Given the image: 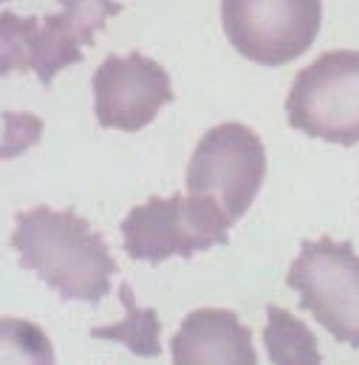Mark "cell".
<instances>
[{
	"mask_svg": "<svg viewBox=\"0 0 359 365\" xmlns=\"http://www.w3.org/2000/svg\"><path fill=\"white\" fill-rule=\"evenodd\" d=\"M3 133H0V162L17 159L31 150L43 136V119L28 110H3Z\"/></svg>",
	"mask_w": 359,
	"mask_h": 365,
	"instance_id": "5bb4252c",
	"label": "cell"
},
{
	"mask_svg": "<svg viewBox=\"0 0 359 365\" xmlns=\"http://www.w3.org/2000/svg\"><path fill=\"white\" fill-rule=\"evenodd\" d=\"M93 113L108 130H142L173 102L170 74L150 57L110 54L93 74Z\"/></svg>",
	"mask_w": 359,
	"mask_h": 365,
	"instance_id": "52a82bcc",
	"label": "cell"
},
{
	"mask_svg": "<svg viewBox=\"0 0 359 365\" xmlns=\"http://www.w3.org/2000/svg\"><path fill=\"white\" fill-rule=\"evenodd\" d=\"M286 116L311 139L359 145V51L337 48L308 63L288 88Z\"/></svg>",
	"mask_w": 359,
	"mask_h": 365,
	"instance_id": "277c9868",
	"label": "cell"
},
{
	"mask_svg": "<svg viewBox=\"0 0 359 365\" xmlns=\"http://www.w3.org/2000/svg\"><path fill=\"white\" fill-rule=\"evenodd\" d=\"M320 23L323 0H221L229 46L258 66H286L306 54Z\"/></svg>",
	"mask_w": 359,
	"mask_h": 365,
	"instance_id": "8992f818",
	"label": "cell"
},
{
	"mask_svg": "<svg viewBox=\"0 0 359 365\" xmlns=\"http://www.w3.org/2000/svg\"><path fill=\"white\" fill-rule=\"evenodd\" d=\"M264 179V139L241 122H221L209 128L198 139L184 176L189 195H207L218 201L232 221H241L249 212Z\"/></svg>",
	"mask_w": 359,
	"mask_h": 365,
	"instance_id": "5b68a950",
	"label": "cell"
},
{
	"mask_svg": "<svg viewBox=\"0 0 359 365\" xmlns=\"http://www.w3.org/2000/svg\"><path fill=\"white\" fill-rule=\"evenodd\" d=\"M122 11L116 0H60V11L46 14L31 34V71L48 88L54 77L83 60V48L93 43L96 31Z\"/></svg>",
	"mask_w": 359,
	"mask_h": 365,
	"instance_id": "ba28073f",
	"label": "cell"
},
{
	"mask_svg": "<svg viewBox=\"0 0 359 365\" xmlns=\"http://www.w3.org/2000/svg\"><path fill=\"white\" fill-rule=\"evenodd\" d=\"M170 365H258L255 334L232 309H192L170 337Z\"/></svg>",
	"mask_w": 359,
	"mask_h": 365,
	"instance_id": "9c48e42d",
	"label": "cell"
},
{
	"mask_svg": "<svg viewBox=\"0 0 359 365\" xmlns=\"http://www.w3.org/2000/svg\"><path fill=\"white\" fill-rule=\"evenodd\" d=\"M286 286L297 292L300 309L337 343L359 349V252L337 238L303 241L286 272Z\"/></svg>",
	"mask_w": 359,
	"mask_h": 365,
	"instance_id": "3957f363",
	"label": "cell"
},
{
	"mask_svg": "<svg viewBox=\"0 0 359 365\" xmlns=\"http://www.w3.org/2000/svg\"><path fill=\"white\" fill-rule=\"evenodd\" d=\"M37 29V17H17L14 11H0V77L11 71H31V34Z\"/></svg>",
	"mask_w": 359,
	"mask_h": 365,
	"instance_id": "4fadbf2b",
	"label": "cell"
},
{
	"mask_svg": "<svg viewBox=\"0 0 359 365\" xmlns=\"http://www.w3.org/2000/svg\"><path fill=\"white\" fill-rule=\"evenodd\" d=\"M0 365H57V351L34 320L0 314Z\"/></svg>",
	"mask_w": 359,
	"mask_h": 365,
	"instance_id": "7c38bea8",
	"label": "cell"
},
{
	"mask_svg": "<svg viewBox=\"0 0 359 365\" xmlns=\"http://www.w3.org/2000/svg\"><path fill=\"white\" fill-rule=\"evenodd\" d=\"M232 218L207 195H153L133 207L119 230L128 258L142 264H165L170 258H192L229 241Z\"/></svg>",
	"mask_w": 359,
	"mask_h": 365,
	"instance_id": "7a4b0ae2",
	"label": "cell"
},
{
	"mask_svg": "<svg viewBox=\"0 0 359 365\" xmlns=\"http://www.w3.org/2000/svg\"><path fill=\"white\" fill-rule=\"evenodd\" d=\"M119 303L125 309L122 320L108 323V326H93L90 337L105 340V343H119L130 354L145 357V360L159 357L165 349H162V320H159L156 309L139 306L133 297V289L128 283L119 286Z\"/></svg>",
	"mask_w": 359,
	"mask_h": 365,
	"instance_id": "8fae6325",
	"label": "cell"
},
{
	"mask_svg": "<svg viewBox=\"0 0 359 365\" xmlns=\"http://www.w3.org/2000/svg\"><path fill=\"white\" fill-rule=\"evenodd\" d=\"M0 3H6V0H0Z\"/></svg>",
	"mask_w": 359,
	"mask_h": 365,
	"instance_id": "9a60e30c",
	"label": "cell"
},
{
	"mask_svg": "<svg viewBox=\"0 0 359 365\" xmlns=\"http://www.w3.org/2000/svg\"><path fill=\"white\" fill-rule=\"evenodd\" d=\"M17 264L68 303H99L110 294L116 261L105 238L74 210L31 207L14 215L9 238Z\"/></svg>",
	"mask_w": 359,
	"mask_h": 365,
	"instance_id": "6da1fadb",
	"label": "cell"
},
{
	"mask_svg": "<svg viewBox=\"0 0 359 365\" xmlns=\"http://www.w3.org/2000/svg\"><path fill=\"white\" fill-rule=\"evenodd\" d=\"M261 340L271 365H323L320 340L311 326L277 303L266 306V326Z\"/></svg>",
	"mask_w": 359,
	"mask_h": 365,
	"instance_id": "30bf717a",
	"label": "cell"
}]
</instances>
